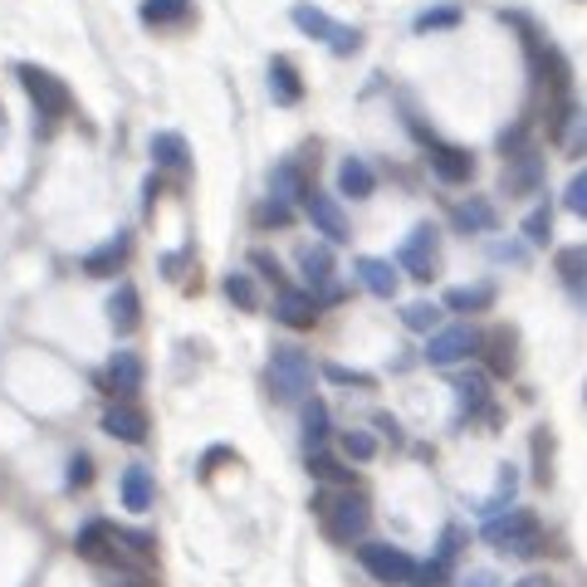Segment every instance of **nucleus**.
<instances>
[{"instance_id":"nucleus-1","label":"nucleus","mask_w":587,"mask_h":587,"mask_svg":"<svg viewBox=\"0 0 587 587\" xmlns=\"http://www.w3.org/2000/svg\"><path fill=\"white\" fill-rule=\"evenodd\" d=\"M480 534L490 538L500 553H510V558H534V553H544V544H548L544 524H538L529 510H500V514H490Z\"/></svg>"},{"instance_id":"nucleus-2","label":"nucleus","mask_w":587,"mask_h":587,"mask_svg":"<svg viewBox=\"0 0 587 587\" xmlns=\"http://www.w3.org/2000/svg\"><path fill=\"white\" fill-rule=\"evenodd\" d=\"M313 510L323 519V534L333 538V544H363L372 514H367V500L353 490H338V494H319L313 500Z\"/></svg>"},{"instance_id":"nucleus-3","label":"nucleus","mask_w":587,"mask_h":587,"mask_svg":"<svg viewBox=\"0 0 587 587\" xmlns=\"http://www.w3.org/2000/svg\"><path fill=\"white\" fill-rule=\"evenodd\" d=\"M269 382H275L279 402H309V392H313L309 353L294 348V343H275V348H269Z\"/></svg>"},{"instance_id":"nucleus-4","label":"nucleus","mask_w":587,"mask_h":587,"mask_svg":"<svg viewBox=\"0 0 587 587\" xmlns=\"http://www.w3.org/2000/svg\"><path fill=\"white\" fill-rule=\"evenodd\" d=\"M15 74H20V84H25V94L35 98L40 118L60 122V118H70V113H74V94H70L64 78H54L50 70H40V64H20Z\"/></svg>"},{"instance_id":"nucleus-5","label":"nucleus","mask_w":587,"mask_h":587,"mask_svg":"<svg viewBox=\"0 0 587 587\" xmlns=\"http://www.w3.org/2000/svg\"><path fill=\"white\" fill-rule=\"evenodd\" d=\"M357 563H363L372 578L387 583V587L416 583V568H421L412 553H406V548H392V544H357Z\"/></svg>"},{"instance_id":"nucleus-6","label":"nucleus","mask_w":587,"mask_h":587,"mask_svg":"<svg viewBox=\"0 0 587 587\" xmlns=\"http://www.w3.org/2000/svg\"><path fill=\"white\" fill-rule=\"evenodd\" d=\"M289 20H294V25H299L309 40H323L333 54H357V44H363V35H357V30L338 25L333 15H323V10H313V6H294Z\"/></svg>"},{"instance_id":"nucleus-7","label":"nucleus","mask_w":587,"mask_h":587,"mask_svg":"<svg viewBox=\"0 0 587 587\" xmlns=\"http://www.w3.org/2000/svg\"><path fill=\"white\" fill-rule=\"evenodd\" d=\"M397 265L406 269L412 279H436V269H440V235H436V225H416L412 235L402 241V250H397Z\"/></svg>"},{"instance_id":"nucleus-8","label":"nucleus","mask_w":587,"mask_h":587,"mask_svg":"<svg viewBox=\"0 0 587 587\" xmlns=\"http://www.w3.org/2000/svg\"><path fill=\"white\" fill-rule=\"evenodd\" d=\"M470 353H480V333L466 329V323H456V329H436L431 338H426V363L431 367H450Z\"/></svg>"},{"instance_id":"nucleus-9","label":"nucleus","mask_w":587,"mask_h":587,"mask_svg":"<svg viewBox=\"0 0 587 587\" xmlns=\"http://www.w3.org/2000/svg\"><path fill=\"white\" fill-rule=\"evenodd\" d=\"M538 186H544V152L524 147L504 162V196H534Z\"/></svg>"},{"instance_id":"nucleus-10","label":"nucleus","mask_w":587,"mask_h":587,"mask_svg":"<svg viewBox=\"0 0 587 587\" xmlns=\"http://www.w3.org/2000/svg\"><path fill=\"white\" fill-rule=\"evenodd\" d=\"M303 211H309L313 231H319V235H329V245H343V241H353V231H348V216H343V206H338L333 196H323V191H309V196H303Z\"/></svg>"},{"instance_id":"nucleus-11","label":"nucleus","mask_w":587,"mask_h":587,"mask_svg":"<svg viewBox=\"0 0 587 587\" xmlns=\"http://www.w3.org/2000/svg\"><path fill=\"white\" fill-rule=\"evenodd\" d=\"M480 353H484V367H490L494 377H510L519 367V333L504 329V323H494L490 333H480Z\"/></svg>"},{"instance_id":"nucleus-12","label":"nucleus","mask_w":587,"mask_h":587,"mask_svg":"<svg viewBox=\"0 0 587 587\" xmlns=\"http://www.w3.org/2000/svg\"><path fill=\"white\" fill-rule=\"evenodd\" d=\"M426 152H431V172L440 177V182H450V186H460V182H470L476 177V157L466 152V147H456V142H426Z\"/></svg>"},{"instance_id":"nucleus-13","label":"nucleus","mask_w":587,"mask_h":587,"mask_svg":"<svg viewBox=\"0 0 587 587\" xmlns=\"http://www.w3.org/2000/svg\"><path fill=\"white\" fill-rule=\"evenodd\" d=\"M118 544H122V534L108 524V519L84 524V529H78V538H74L78 558H88V563H113V558H118Z\"/></svg>"},{"instance_id":"nucleus-14","label":"nucleus","mask_w":587,"mask_h":587,"mask_svg":"<svg viewBox=\"0 0 587 587\" xmlns=\"http://www.w3.org/2000/svg\"><path fill=\"white\" fill-rule=\"evenodd\" d=\"M104 431H108L113 440H122V446H142V440H147V412L118 397V402H113L108 412H104Z\"/></svg>"},{"instance_id":"nucleus-15","label":"nucleus","mask_w":587,"mask_h":587,"mask_svg":"<svg viewBox=\"0 0 587 587\" xmlns=\"http://www.w3.org/2000/svg\"><path fill=\"white\" fill-rule=\"evenodd\" d=\"M128 250H132V235L118 231V235H108L98 250H88L84 259H78V269H84V275H94V279H108V275H118V269H122Z\"/></svg>"},{"instance_id":"nucleus-16","label":"nucleus","mask_w":587,"mask_h":587,"mask_svg":"<svg viewBox=\"0 0 587 587\" xmlns=\"http://www.w3.org/2000/svg\"><path fill=\"white\" fill-rule=\"evenodd\" d=\"M142 377H147V372H142V357L132 353V348H118V353L108 357V377H104V387H108V392H118V397L128 402L132 392H142Z\"/></svg>"},{"instance_id":"nucleus-17","label":"nucleus","mask_w":587,"mask_h":587,"mask_svg":"<svg viewBox=\"0 0 587 587\" xmlns=\"http://www.w3.org/2000/svg\"><path fill=\"white\" fill-rule=\"evenodd\" d=\"M275 319L289 323V329H313V323H319V299H313L309 289H279Z\"/></svg>"},{"instance_id":"nucleus-18","label":"nucleus","mask_w":587,"mask_h":587,"mask_svg":"<svg viewBox=\"0 0 587 587\" xmlns=\"http://www.w3.org/2000/svg\"><path fill=\"white\" fill-rule=\"evenodd\" d=\"M118 494H122V504H128L132 514H147V510H152V500H157L152 470H147V466H128V470H122V480H118Z\"/></svg>"},{"instance_id":"nucleus-19","label":"nucleus","mask_w":587,"mask_h":587,"mask_svg":"<svg viewBox=\"0 0 587 587\" xmlns=\"http://www.w3.org/2000/svg\"><path fill=\"white\" fill-rule=\"evenodd\" d=\"M450 221H456L466 235H490L494 225H500V211H494V201L470 196V201H460V206L450 211Z\"/></svg>"},{"instance_id":"nucleus-20","label":"nucleus","mask_w":587,"mask_h":587,"mask_svg":"<svg viewBox=\"0 0 587 587\" xmlns=\"http://www.w3.org/2000/svg\"><path fill=\"white\" fill-rule=\"evenodd\" d=\"M269 94H275L279 108H294L303 98V78H299V70H294V60H285V54H275V64H269Z\"/></svg>"},{"instance_id":"nucleus-21","label":"nucleus","mask_w":587,"mask_h":587,"mask_svg":"<svg viewBox=\"0 0 587 587\" xmlns=\"http://www.w3.org/2000/svg\"><path fill=\"white\" fill-rule=\"evenodd\" d=\"M357 279H363V289L377 294V299H397V269H392V259L363 255L357 259Z\"/></svg>"},{"instance_id":"nucleus-22","label":"nucleus","mask_w":587,"mask_h":587,"mask_svg":"<svg viewBox=\"0 0 587 587\" xmlns=\"http://www.w3.org/2000/svg\"><path fill=\"white\" fill-rule=\"evenodd\" d=\"M372 186H377V177H372V167L363 162V157H343V167H338V196L367 201Z\"/></svg>"},{"instance_id":"nucleus-23","label":"nucleus","mask_w":587,"mask_h":587,"mask_svg":"<svg viewBox=\"0 0 587 587\" xmlns=\"http://www.w3.org/2000/svg\"><path fill=\"white\" fill-rule=\"evenodd\" d=\"M108 323L118 333H132L142 323V299H138V289L132 285H118L113 289V299H108Z\"/></svg>"},{"instance_id":"nucleus-24","label":"nucleus","mask_w":587,"mask_h":587,"mask_svg":"<svg viewBox=\"0 0 587 587\" xmlns=\"http://www.w3.org/2000/svg\"><path fill=\"white\" fill-rule=\"evenodd\" d=\"M142 25L152 30H172V25H186L191 20V0H142Z\"/></svg>"},{"instance_id":"nucleus-25","label":"nucleus","mask_w":587,"mask_h":587,"mask_svg":"<svg viewBox=\"0 0 587 587\" xmlns=\"http://www.w3.org/2000/svg\"><path fill=\"white\" fill-rule=\"evenodd\" d=\"M309 191H313V186L303 182L299 162H279L275 172H269V196H275V201H289V206H294V201H303Z\"/></svg>"},{"instance_id":"nucleus-26","label":"nucleus","mask_w":587,"mask_h":587,"mask_svg":"<svg viewBox=\"0 0 587 587\" xmlns=\"http://www.w3.org/2000/svg\"><path fill=\"white\" fill-rule=\"evenodd\" d=\"M494 303V285H460L446 294V309L450 313H484Z\"/></svg>"},{"instance_id":"nucleus-27","label":"nucleus","mask_w":587,"mask_h":587,"mask_svg":"<svg viewBox=\"0 0 587 587\" xmlns=\"http://www.w3.org/2000/svg\"><path fill=\"white\" fill-rule=\"evenodd\" d=\"M456 397H460V412H484V402H490V377L484 372H460L456 377Z\"/></svg>"},{"instance_id":"nucleus-28","label":"nucleus","mask_w":587,"mask_h":587,"mask_svg":"<svg viewBox=\"0 0 587 587\" xmlns=\"http://www.w3.org/2000/svg\"><path fill=\"white\" fill-rule=\"evenodd\" d=\"M299 269H303V279H309L313 289H323L333 279V250H329V245H309V250L299 255Z\"/></svg>"},{"instance_id":"nucleus-29","label":"nucleus","mask_w":587,"mask_h":587,"mask_svg":"<svg viewBox=\"0 0 587 587\" xmlns=\"http://www.w3.org/2000/svg\"><path fill=\"white\" fill-rule=\"evenodd\" d=\"M553 269H558L563 285H587V245H568V250L553 255Z\"/></svg>"},{"instance_id":"nucleus-30","label":"nucleus","mask_w":587,"mask_h":587,"mask_svg":"<svg viewBox=\"0 0 587 587\" xmlns=\"http://www.w3.org/2000/svg\"><path fill=\"white\" fill-rule=\"evenodd\" d=\"M309 476L323 480V484H353V470H348L338 456H329V450H309Z\"/></svg>"},{"instance_id":"nucleus-31","label":"nucleus","mask_w":587,"mask_h":587,"mask_svg":"<svg viewBox=\"0 0 587 587\" xmlns=\"http://www.w3.org/2000/svg\"><path fill=\"white\" fill-rule=\"evenodd\" d=\"M303 440H309V450H323V440H329V406L319 397L303 402Z\"/></svg>"},{"instance_id":"nucleus-32","label":"nucleus","mask_w":587,"mask_h":587,"mask_svg":"<svg viewBox=\"0 0 587 587\" xmlns=\"http://www.w3.org/2000/svg\"><path fill=\"white\" fill-rule=\"evenodd\" d=\"M152 157H157V167H186V138L182 132H157L152 138Z\"/></svg>"},{"instance_id":"nucleus-33","label":"nucleus","mask_w":587,"mask_h":587,"mask_svg":"<svg viewBox=\"0 0 587 587\" xmlns=\"http://www.w3.org/2000/svg\"><path fill=\"white\" fill-rule=\"evenodd\" d=\"M402 323H406L412 333H436V329H440V309H436V303H406V309H402Z\"/></svg>"},{"instance_id":"nucleus-34","label":"nucleus","mask_w":587,"mask_h":587,"mask_svg":"<svg viewBox=\"0 0 587 587\" xmlns=\"http://www.w3.org/2000/svg\"><path fill=\"white\" fill-rule=\"evenodd\" d=\"M548 235H553V211H548V201H544V206H534L524 216V241L529 245H548Z\"/></svg>"},{"instance_id":"nucleus-35","label":"nucleus","mask_w":587,"mask_h":587,"mask_svg":"<svg viewBox=\"0 0 587 587\" xmlns=\"http://www.w3.org/2000/svg\"><path fill=\"white\" fill-rule=\"evenodd\" d=\"M225 294H231V303H241V309H259V289L245 269H235V275L225 279Z\"/></svg>"},{"instance_id":"nucleus-36","label":"nucleus","mask_w":587,"mask_h":587,"mask_svg":"<svg viewBox=\"0 0 587 587\" xmlns=\"http://www.w3.org/2000/svg\"><path fill=\"white\" fill-rule=\"evenodd\" d=\"M514 484H519L514 466H500V484H494V494L484 500V519H490V514H500V510H504V500H514Z\"/></svg>"},{"instance_id":"nucleus-37","label":"nucleus","mask_w":587,"mask_h":587,"mask_svg":"<svg viewBox=\"0 0 587 587\" xmlns=\"http://www.w3.org/2000/svg\"><path fill=\"white\" fill-rule=\"evenodd\" d=\"M534 480L538 484L553 480V440H548V431H534Z\"/></svg>"},{"instance_id":"nucleus-38","label":"nucleus","mask_w":587,"mask_h":587,"mask_svg":"<svg viewBox=\"0 0 587 587\" xmlns=\"http://www.w3.org/2000/svg\"><path fill=\"white\" fill-rule=\"evenodd\" d=\"M323 377L329 382H338V387H377V382H372V372H357V367H343V363H329L323 367Z\"/></svg>"},{"instance_id":"nucleus-39","label":"nucleus","mask_w":587,"mask_h":587,"mask_svg":"<svg viewBox=\"0 0 587 587\" xmlns=\"http://www.w3.org/2000/svg\"><path fill=\"white\" fill-rule=\"evenodd\" d=\"M338 446H343L348 460H372V456H377V440H372L367 431H343V440H338Z\"/></svg>"},{"instance_id":"nucleus-40","label":"nucleus","mask_w":587,"mask_h":587,"mask_svg":"<svg viewBox=\"0 0 587 587\" xmlns=\"http://www.w3.org/2000/svg\"><path fill=\"white\" fill-rule=\"evenodd\" d=\"M568 157H587V113H573V122H568V138L558 142Z\"/></svg>"},{"instance_id":"nucleus-41","label":"nucleus","mask_w":587,"mask_h":587,"mask_svg":"<svg viewBox=\"0 0 587 587\" xmlns=\"http://www.w3.org/2000/svg\"><path fill=\"white\" fill-rule=\"evenodd\" d=\"M255 221H259V225H265V231H269V225H279V231H285V225L294 221V206H289V201H275V196H269V201H265V206H259V211H255Z\"/></svg>"},{"instance_id":"nucleus-42","label":"nucleus","mask_w":587,"mask_h":587,"mask_svg":"<svg viewBox=\"0 0 587 587\" xmlns=\"http://www.w3.org/2000/svg\"><path fill=\"white\" fill-rule=\"evenodd\" d=\"M563 206H568L578 221H587V172H578L568 182V191H563Z\"/></svg>"},{"instance_id":"nucleus-43","label":"nucleus","mask_w":587,"mask_h":587,"mask_svg":"<svg viewBox=\"0 0 587 587\" xmlns=\"http://www.w3.org/2000/svg\"><path fill=\"white\" fill-rule=\"evenodd\" d=\"M416 587H450V563H440V558L421 563L416 568Z\"/></svg>"},{"instance_id":"nucleus-44","label":"nucleus","mask_w":587,"mask_h":587,"mask_svg":"<svg viewBox=\"0 0 587 587\" xmlns=\"http://www.w3.org/2000/svg\"><path fill=\"white\" fill-rule=\"evenodd\" d=\"M450 25H460V10H426V15H416V30H450Z\"/></svg>"},{"instance_id":"nucleus-45","label":"nucleus","mask_w":587,"mask_h":587,"mask_svg":"<svg viewBox=\"0 0 587 587\" xmlns=\"http://www.w3.org/2000/svg\"><path fill=\"white\" fill-rule=\"evenodd\" d=\"M460 544H466V534H460V529L450 524L446 534H440V548H436V558H440V563H456V558H460Z\"/></svg>"},{"instance_id":"nucleus-46","label":"nucleus","mask_w":587,"mask_h":587,"mask_svg":"<svg viewBox=\"0 0 587 587\" xmlns=\"http://www.w3.org/2000/svg\"><path fill=\"white\" fill-rule=\"evenodd\" d=\"M250 265H255V269H259V275H265V279H269V285H279V289H289V285H285V269H279V259H269L265 250H255V255H250Z\"/></svg>"},{"instance_id":"nucleus-47","label":"nucleus","mask_w":587,"mask_h":587,"mask_svg":"<svg viewBox=\"0 0 587 587\" xmlns=\"http://www.w3.org/2000/svg\"><path fill=\"white\" fill-rule=\"evenodd\" d=\"M88 480H94V460H88L84 450H78V456L70 460V490H84Z\"/></svg>"},{"instance_id":"nucleus-48","label":"nucleus","mask_w":587,"mask_h":587,"mask_svg":"<svg viewBox=\"0 0 587 587\" xmlns=\"http://www.w3.org/2000/svg\"><path fill=\"white\" fill-rule=\"evenodd\" d=\"M460 587H500V578H494V573H470V578H460Z\"/></svg>"},{"instance_id":"nucleus-49","label":"nucleus","mask_w":587,"mask_h":587,"mask_svg":"<svg viewBox=\"0 0 587 587\" xmlns=\"http://www.w3.org/2000/svg\"><path fill=\"white\" fill-rule=\"evenodd\" d=\"M514 587H553V583H548V578H538V573H529V578H519Z\"/></svg>"}]
</instances>
